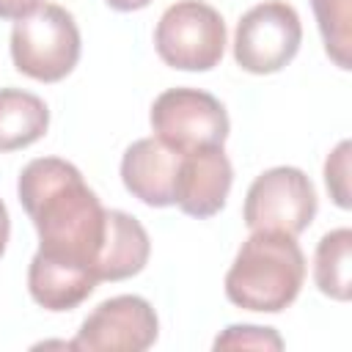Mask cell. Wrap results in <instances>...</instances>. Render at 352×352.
<instances>
[{
	"label": "cell",
	"instance_id": "cell-1",
	"mask_svg": "<svg viewBox=\"0 0 352 352\" xmlns=\"http://www.w3.org/2000/svg\"><path fill=\"white\" fill-rule=\"evenodd\" d=\"M16 192L36 226L38 250L94 270L107 209L82 173L60 157H38L22 168Z\"/></svg>",
	"mask_w": 352,
	"mask_h": 352
},
{
	"label": "cell",
	"instance_id": "cell-2",
	"mask_svg": "<svg viewBox=\"0 0 352 352\" xmlns=\"http://www.w3.org/2000/svg\"><path fill=\"white\" fill-rule=\"evenodd\" d=\"M305 283V256L297 236L250 231L226 272V297L245 311L278 314L289 308Z\"/></svg>",
	"mask_w": 352,
	"mask_h": 352
},
{
	"label": "cell",
	"instance_id": "cell-3",
	"mask_svg": "<svg viewBox=\"0 0 352 352\" xmlns=\"http://www.w3.org/2000/svg\"><path fill=\"white\" fill-rule=\"evenodd\" d=\"M11 58L16 72L38 82H60L80 60V28L74 16L58 6H36L28 16L14 22Z\"/></svg>",
	"mask_w": 352,
	"mask_h": 352
},
{
	"label": "cell",
	"instance_id": "cell-4",
	"mask_svg": "<svg viewBox=\"0 0 352 352\" xmlns=\"http://www.w3.org/2000/svg\"><path fill=\"white\" fill-rule=\"evenodd\" d=\"M154 47L165 66L182 72H209L226 50V22L217 8L201 0L168 6L154 30Z\"/></svg>",
	"mask_w": 352,
	"mask_h": 352
},
{
	"label": "cell",
	"instance_id": "cell-5",
	"mask_svg": "<svg viewBox=\"0 0 352 352\" xmlns=\"http://www.w3.org/2000/svg\"><path fill=\"white\" fill-rule=\"evenodd\" d=\"M314 217L316 190L300 168L278 165L253 179L245 198V226L250 231L300 236Z\"/></svg>",
	"mask_w": 352,
	"mask_h": 352
},
{
	"label": "cell",
	"instance_id": "cell-6",
	"mask_svg": "<svg viewBox=\"0 0 352 352\" xmlns=\"http://www.w3.org/2000/svg\"><path fill=\"white\" fill-rule=\"evenodd\" d=\"M302 25L286 0H264L242 14L234 30V60L250 74H275L297 55Z\"/></svg>",
	"mask_w": 352,
	"mask_h": 352
},
{
	"label": "cell",
	"instance_id": "cell-7",
	"mask_svg": "<svg viewBox=\"0 0 352 352\" xmlns=\"http://www.w3.org/2000/svg\"><path fill=\"white\" fill-rule=\"evenodd\" d=\"M154 135L176 151L223 146L228 138V113L220 99L198 88L162 91L148 113Z\"/></svg>",
	"mask_w": 352,
	"mask_h": 352
},
{
	"label": "cell",
	"instance_id": "cell-8",
	"mask_svg": "<svg viewBox=\"0 0 352 352\" xmlns=\"http://www.w3.org/2000/svg\"><path fill=\"white\" fill-rule=\"evenodd\" d=\"M160 322L148 300L118 294L99 302L77 330L72 349L80 352H143L157 341Z\"/></svg>",
	"mask_w": 352,
	"mask_h": 352
},
{
	"label": "cell",
	"instance_id": "cell-9",
	"mask_svg": "<svg viewBox=\"0 0 352 352\" xmlns=\"http://www.w3.org/2000/svg\"><path fill=\"white\" fill-rule=\"evenodd\" d=\"M234 182L231 160L223 146H201L182 154L173 204L190 217H212L226 206Z\"/></svg>",
	"mask_w": 352,
	"mask_h": 352
},
{
	"label": "cell",
	"instance_id": "cell-10",
	"mask_svg": "<svg viewBox=\"0 0 352 352\" xmlns=\"http://www.w3.org/2000/svg\"><path fill=\"white\" fill-rule=\"evenodd\" d=\"M184 151L170 148L157 135L135 140L121 160V182L124 187L143 201L146 206H170L176 173Z\"/></svg>",
	"mask_w": 352,
	"mask_h": 352
},
{
	"label": "cell",
	"instance_id": "cell-11",
	"mask_svg": "<svg viewBox=\"0 0 352 352\" xmlns=\"http://www.w3.org/2000/svg\"><path fill=\"white\" fill-rule=\"evenodd\" d=\"M151 256V239L138 217L107 209L104 212V234L94 258V275L99 280H126L138 275Z\"/></svg>",
	"mask_w": 352,
	"mask_h": 352
},
{
	"label": "cell",
	"instance_id": "cell-12",
	"mask_svg": "<svg viewBox=\"0 0 352 352\" xmlns=\"http://www.w3.org/2000/svg\"><path fill=\"white\" fill-rule=\"evenodd\" d=\"M96 283L99 280H96L94 270L85 264L47 256L41 250H36V256L30 258L28 289H30V297L47 311L77 308L82 300L91 297Z\"/></svg>",
	"mask_w": 352,
	"mask_h": 352
},
{
	"label": "cell",
	"instance_id": "cell-13",
	"mask_svg": "<svg viewBox=\"0 0 352 352\" xmlns=\"http://www.w3.org/2000/svg\"><path fill=\"white\" fill-rule=\"evenodd\" d=\"M50 110L44 99L22 88H0V151L33 146L47 135Z\"/></svg>",
	"mask_w": 352,
	"mask_h": 352
},
{
	"label": "cell",
	"instance_id": "cell-14",
	"mask_svg": "<svg viewBox=\"0 0 352 352\" xmlns=\"http://www.w3.org/2000/svg\"><path fill=\"white\" fill-rule=\"evenodd\" d=\"M314 280L322 294L346 302L352 297V231L336 228L324 234L314 256Z\"/></svg>",
	"mask_w": 352,
	"mask_h": 352
},
{
	"label": "cell",
	"instance_id": "cell-15",
	"mask_svg": "<svg viewBox=\"0 0 352 352\" xmlns=\"http://www.w3.org/2000/svg\"><path fill=\"white\" fill-rule=\"evenodd\" d=\"M319 33L324 41V52L336 60V66L349 69L352 30H349V0H311Z\"/></svg>",
	"mask_w": 352,
	"mask_h": 352
},
{
	"label": "cell",
	"instance_id": "cell-16",
	"mask_svg": "<svg viewBox=\"0 0 352 352\" xmlns=\"http://www.w3.org/2000/svg\"><path fill=\"white\" fill-rule=\"evenodd\" d=\"M214 349H283V338L272 327L231 324L214 338Z\"/></svg>",
	"mask_w": 352,
	"mask_h": 352
},
{
	"label": "cell",
	"instance_id": "cell-17",
	"mask_svg": "<svg viewBox=\"0 0 352 352\" xmlns=\"http://www.w3.org/2000/svg\"><path fill=\"white\" fill-rule=\"evenodd\" d=\"M349 148H352L349 140H341L324 162L327 192L341 209H349Z\"/></svg>",
	"mask_w": 352,
	"mask_h": 352
},
{
	"label": "cell",
	"instance_id": "cell-18",
	"mask_svg": "<svg viewBox=\"0 0 352 352\" xmlns=\"http://www.w3.org/2000/svg\"><path fill=\"white\" fill-rule=\"evenodd\" d=\"M36 6H41V0H0V16L16 22V19L28 16Z\"/></svg>",
	"mask_w": 352,
	"mask_h": 352
},
{
	"label": "cell",
	"instance_id": "cell-19",
	"mask_svg": "<svg viewBox=\"0 0 352 352\" xmlns=\"http://www.w3.org/2000/svg\"><path fill=\"white\" fill-rule=\"evenodd\" d=\"M8 234H11V220H8V209L0 198V256L6 253V245H8Z\"/></svg>",
	"mask_w": 352,
	"mask_h": 352
},
{
	"label": "cell",
	"instance_id": "cell-20",
	"mask_svg": "<svg viewBox=\"0 0 352 352\" xmlns=\"http://www.w3.org/2000/svg\"><path fill=\"white\" fill-rule=\"evenodd\" d=\"M110 8H116V11H140V8H146L151 0H104Z\"/></svg>",
	"mask_w": 352,
	"mask_h": 352
}]
</instances>
